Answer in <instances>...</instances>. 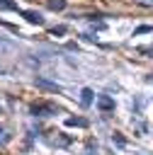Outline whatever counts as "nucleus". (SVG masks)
I'll use <instances>...</instances> for the list:
<instances>
[{
  "label": "nucleus",
  "mask_w": 153,
  "mask_h": 155,
  "mask_svg": "<svg viewBox=\"0 0 153 155\" xmlns=\"http://www.w3.org/2000/svg\"><path fill=\"white\" fill-rule=\"evenodd\" d=\"M56 111H61V109L56 104H51V102H36V104H32V114L34 116H51Z\"/></svg>",
  "instance_id": "f257e3e1"
},
{
  "label": "nucleus",
  "mask_w": 153,
  "mask_h": 155,
  "mask_svg": "<svg viewBox=\"0 0 153 155\" xmlns=\"http://www.w3.org/2000/svg\"><path fill=\"white\" fill-rule=\"evenodd\" d=\"M19 15L27 19V22H32V24H36V27H41L44 24V17L39 15V12H32V10H19Z\"/></svg>",
  "instance_id": "f03ea898"
},
{
  "label": "nucleus",
  "mask_w": 153,
  "mask_h": 155,
  "mask_svg": "<svg viewBox=\"0 0 153 155\" xmlns=\"http://www.w3.org/2000/svg\"><path fill=\"white\" fill-rule=\"evenodd\" d=\"M97 107H100L102 111H112V109H114V99L107 97V94H102V97L97 99Z\"/></svg>",
  "instance_id": "7ed1b4c3"
},
{
  "label": "nucleus",
  "mask_w": 153,
  "mask_h": 155,
  "mask_svg": "<svg viewBox=\"0 0 153 155\" xmlns=\"http://www.w3.org/2000/svg\"><path fill=\"white\" fill-rule=\"evenodd\" d=\"M80 104H83V107H90V104H92V90H90V87H85V90L80 92Z\"/></svg>",
  "instance_id": "20e7f679"
},
{
  "label": "nucleus",
  "mask_w": 153,
  "mask_h": 155,
  "mask_svg": "<svg viewBox=\"0 0 153 155\" xmlns=\"http://www.w3.org/2000/svg\"><path fill=\"white\" fill-rule=\"evenodd\" d=\"M66 126H80V128H85V126H87V119H83V116H70V119H66Z\"/></svg>",
  "instance_id": "39448f33"
},
{
  "label": "nucleus",
  "mask_w": 153,
  "mask_h": 155,
  "mask_svg": "<svg viewBox=\"0 0 153 155\" xmlns=\"http://www.w3.org/2000/svg\"><path fill=\"white\" fill-rule=\"evenodd\" d=\"M46 140H49L51 145H68V143H70V138H68V136H49Z\"/></svg>",
  "instance_id": "423d86ee"
},
{
  "label": "nucleus",
  "mask_w": 153,
  "mask_h": 155,
  "mask_svg": "<svg viewBox=\"0 0 153 155\" xmlns=\"http://www.w3.org/2000/svg\"><path fill=\"white\" fill-rule=\"evenodd\" d=\"M36 85H41V87H49V90H61L56 82H49V80H44V78H36Z\"/></svg>",
  "instance_id": "0eeeda50"
},
{
  "label": "nucleus",
  "mask_w": 153,
  "mask_h": 155,
  "mask_svg": "<svg viewBox=\"0 0 153 155\" xmlns=\"http://www.w3.org/2000/svg\"><path fill=\"white\" fill-rule=\"evenodd\" d=\"M0 7H2V10H15V12H19L17 2H12V0H0Z\"/></svg>",
  "instance_id": "6e6552de"
},
{
  "label": "nucleus",
  "mask_w": 153,
  "mask_h": 155,
  "mask_svg": "<svg viewBox=\"0 0 153 155\" xmlns=\"http://www.w3.org/2000/svg\"><path fill=\"white\" fill-rule=\"evenodd\" d=\"M66 0H49V10H63Z\"/></svg>",
  "instance_id": "1a4fd4ad"
},
{
  "label": "nucleus",
  "mask_w": 153,
  "mask_h": 155,
  "mask_svg": "<svg viewBox=\"0 0 153 155\" xmlns=\"http://www.w3.org/2000/svg\"><path fill=\"white\" fill-rule=\"evenodd\" d=\"M7 143V136H5V131H2V126H0V145H5Z\"/></svg>",
  "instance_id": "9d476101"
},
{
  "label": "nucleus",
  "mask_w": 153,
  "mask_h": 155,
  "mask_svg": "<svg viewBox=\"0 0 153 155\" xmlns=\"http://www.w3.org/2000/svg\"><path fill=\"white\" fill-rule=\"evenodd\" d=\"M151 29H153V27H138V29H136V34H143V31H151Z\"/></svg>",
  "instance_id": "9b49d317"
},
{
  "label": "nucleus",
  "mask_w": 153,
  "mask_h": 155,
  "mask_svg": "<svg viewBox=\"0 0 153 155\" xmlns=\"http://www.w3.org/2000/svg\"><path fill=\"white\" fill-rule=\"evenodd\" d=\"M136 2H141V5H153V0H136Z\"/></svg>",
  "instance_id": "f8f14e48"
},
{
  "label": "nucleus",
  "mask_w": 153,
  "mask_h": 155,
  "mask_svg": "<svg viewBox=\"0 0 153 155\" xmlns=\"http://www.w3.org/2000/svg\"><path fill=\"white\" fill-rule=\"evenodd\" d=\"M151 82H153V78H151Z\"/></svg>",
  "instance_id": "ddd939ff"
}]
</instances>
